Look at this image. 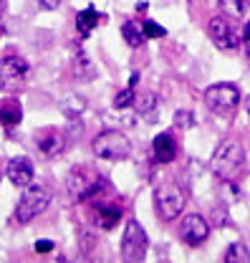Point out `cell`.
<instances>
[{
  "label": "cell",
  "mask_w": 250,
  "mask_h": 263,
  "mask_svg": "<svg viewBox=\"0 0 250 263\" xmlns=\"http://www.w3.org/2000/svg\"><path fill=\"white\" fill-rule=\"evenodd\" d=\"M207 235H210V226H207V220L202 218V215H197V213H189L182 218V223H180V238L192 246V248H197V246H202L205 240H207Z\"/></svg>",
  "instance_id": "30bf717a"
},
{
  "label": "cell",
  "mask_w": 250,
  "mask_h": 263,
  "mask_svg": "<svg viewBox=\"0 0 250 263\" xmlns=\"http://www.w3.org/2000/svg\"><path fill=\"white\" fill-rule=\"evenodd\" d=\"M207 33H210V38H213V43H215L218 48L233 51V48L240 46V33L233 26V21L225 18V15H215V18L210 21V26H207Z\"/></svg>",
  "instance_id": "9c48e42d"
},
{
  "label": "cell",
  "mask_w": 250,
  "mask_h": 263,
  "mask_svg": "<svg viewBox=\"0 0 250 263\" xmlns=\"http://www.w3.org/2000/svg\"><path fill=\"white\" fill-rule=\"evenodd\" d=\"M142 28H144V35H147V38H162V35L167 33L162 26H157L155 21H144V26H142Z\"/></svg>",
  "instance_id": "603a6c76"
},
{
  "label": "cell",
  "mask_w": 250,
  "mask_h": 263,
  "mask_svg": "<svg viewBox=\"0 0 250 263\" xmlns=\"http://www.w3.org/2000/svg\"><path fill=\"white\" fill-rule=\"evenodd\" d=\"M94 155L96 157H101V160H109V162H122L126 160L129 155H131V144H129V139H126V134L122 132H101V134H96L94 137Z\"/></svg>",
  "instance_id": "3957f363"
},
{
  "label": "cell",
  "mask_w": 250,
  "mask_h": 263,
  "mask_svg": "<svg viewBox=\"0 0 250 263\" xmlns=\"http://www.w3.org/2000/svg\"><path fill=\"white\" fill-rule=\"evenodd\" d=\"M243 162H245L243 147H240L238 142L227 139V142H222L218 149H215V155H213V160H210V170L215 172L218 180H222V182H233V180L240 175Z\"/></svg>",
  "instance_id": "6da1fadb"
},
{
  "label": "cell",
  "mask_w": 250,
  "mask_h": 263,
  "mask_svg": "<svg viewBox=\"0 0 250 263\" xmlns=\"http://www.w3.org/2000/svg\"><path fill=\"white\" fill-rule=\"evenodd\" d=\"M220 8L233 18H243L245 8H248V0H220Z\"/></svg>",
  "instance_id": "44dd1931"
},
{
  "label": "cell",
  "mask_w": 250,
  "mask_h": 263,
  "mask_svg": "<svg viewBox=\"0 0 250 263\" xmlns=\"http://www.w3.org/2000/svg\"><path fill=\"white\" fill-rule=\"evenodd\" d=\"M0 177H3V172H0Z\"/></svg>",
  "instance_id": "f546056e"
},
{
  "label": "cell",
  "mask_w": 250,
  "mask_h": 263,
  "mask_svg": "<svg viewBox=\"0 0 250 263\" xmlns=\"http://www.w3.org/2000/svg\"><path fill=\"white\" fill-rule=\"evenodd\" d=\"M119 218H122V210L114 208V205H101L96 210V223H99V228H104V230H111L119 223Z\"/></svg>",
  "instance_id": "9a60e30c"
},
{
  "label": "cell",
  "mask_w": 250,
  "mask_h": 263,
  "mask_svg": "<svg viewBox=\"0 0 250 263\" xmlns=\"http://www.w3.org/2000/svg\"><path fill=\"white\" fill-rule=\"evenodd\" d=\"M21 119H23V111H21V104L18 101H5L3 106H0V122L10 129V127H15V124H21Z\"/></svg>",
  "instance_id": "2e32d148"
},
{
  "label": "cell",
  "mask_w": 250,
  "mask_h": 263,
  "mask_svg": "<svg viewBox=\"0 0 250 263\" xmlns=\"http://www.w3.org/2000/svg\"><path fill=\"white\" fill-rule=\"evenodd\" d=\"M28 79V61L21 56H5L0 61V91L15 94Z\"/></svg>",
  "instance_id": "5b68a950"
},
{
  "label": "cell",
  "mask_w": 250,
  "mask_h": 263,
  "mask_svg": "<svg viewBox=\"0 0 250 263\" xmlns=\"http://www.w3.org/2000/svg\"><path fill=\"white\" fill-rule=\"evenodd\" d=\"M137 114H139L147 124H155V122H159V101H157V94H152V91H144L142 97L137 99Z\"/></svg>",
  "instance_id": "5bb4252c"
},
{
  "label": "cell",
  "mask_w": 250,
  "mask_h": 263,
  "mask_svg": "<svg viewBox=\"0 0 250 263\" xmlns=\"http://www.w3.org/2000/svg\"><path fill=\"white\" fill-rule=\"evenodd\" d=\"M51 190L46 185H28L23 197L18 200V208H15V220L18 223H31L33 218H38L48 205H51Z\"/></svg>",
  "instance_id": "7a4b0ae2"
},
{
  "label": "cell",
  "mask_w": 250,
  "mask_h": 263,
  "mask_svg": "<svg viewBox=\"0 0 250 263\" xmlns=\"http://www.w3.org/2000/svg\"><path fill=\"white\" fill-rule=\"evenodd\" d=\"M38 3H41L43 10H56V8L61 5V0H38Z\"/></svg>",
  "instance_id": "484cf974"
},
{
  "label": "cell",
  "mask_w": 250,
  "mask_h": 263,
  "mask_svg": "<svg viewBox=\"0 0 250 263\" xmlns=\"http://www.w3.org/2000/svg\"><path fill=\"white\" fill-rule=\"evenodd\" d=\"M3 15H5V0H0V23H3Z\"/></svg>",
  "instance_id": "83f0119b"
},
{
  "label": "cell",
  "mask_w": 250,
  "mask_h": 263,
  "mask_svg": "<svg viewBox=\"0 0 250 263\" xmlns=\"http://www.w3.org/2000/svg\"><path fill=\"white\" fill-rule=\"evenodd\" d=\"M155 202H157L159 215H162L164 220H175V218L185 210V205H187V195H185V190H182V187H177V185H164V187H159V190H157Z\"/></svg>",
  "instance_id": "8992f818"
},
{
  "label": "cell",
  "mask_w": 250,
  "mask_h": 263,
  "mask_svg": "<svg viewBox=\"0 0 250 263\" xmlns=\"http://www.w3.org/2000/svg\"><path fill=\"white\" fill-rule=\"evenodd\" d=\"M104 185H106L104 177L99 172H94V170H89V167L71 170V175L66 180V190H68V195L73 197V200H86V197L96 195Z\"/></svg>",
  "instance_id": "277c9868"
},
{
  "label": "cell",
  "mask_w": 250,
  "mask_h": 263,
  "mask_svg": "<svg viewBox=\"0 0 250 263\" xmlns=\"http://www.w3.org/2000/svg\"><path fill=\"white\" fill-rule=\"evenodd\" d=\"M35 144H38L41 155L51 160V157H59L63 149H66L68 139H66V134H63L61 129H43L41 134H38Z\"/></svg>",
  "instance_id": "8fae6325"
},
{
  "label": "cell",
  "mask_w": 250,
  "mask_h": 263,
  "mask_svg": "<svg viewBox=\"0 0 250 263\" xmlns=\"http://www.w3.org/2000/svg\"><path fill=\"white\" fill-rule=\"evenodd\" d=\"M175 122H177L180 127H189V124H192V117H189V111H177Z\"/></svg>",
  "instance_id": "cb8c5ba5"
},
{
  "label": "cell",
  "mask_w": 250,
  "mask_h": 263,
  "mask_svg": "<svg viewBox=\"0 0 250 263\" xmlns=\"http://www.w3.org/2000/svg\"><path fill=\"white\" fill-rule=\"evenodd\" d=\"M122 35H124V41L131 46V48H139L142 43H144V28H139L137 23H131V21H126L124 28H122Z\"/></svg>",
  "instance_id": "ac0fdd59"
},
{
  "label": "cell",
  "mask_w": 250,
  "mask_h": 263,
  "mask_svg": "<svg viewBox=\"0 0 250 263\" xmlns=\"http://www.w3.org/2000/svg\"><path fill=\"white\" fill-rule=\"evenodd\" d=\"M137 101V97H134V89L129 86V89H124L122 94H117V99H114V109H126V106H131Z\"/></svg>",
  "instance_id": "7402d4cb"
},
{
  "label": "cell",
  "mask_w": 250,
  "mask_h": 263,
  "mask_svg": "<svg viewBox=\"0 0 250 263\" xmlns=\"http://www.w3.org/2000/svg\"><path fill=\"white\" fill-rule=\"evenodd\" d=\"M240 101V91L233 84H215L205 91V104L215 114H230Z\"/></svg>",
  "instance_id": "ba28073f"
},
{
  "label": "cell",
  "mask_w": 250,
  "mask_h": 263,
  "mask_svg": "<svg viewBox=\"0 0 250 263\" xmlns=\"http://www.w3.org/2000/svg\"><path fill=\"white\" fill-rule=\"evenodd\" d=\"M8 180L15 185V187H28L33 182V162L28 157H15L8 162V170H5Z\"/></svg>",
  "instance_id": "7c38bea8"
},
{
  "label": "cell",
  "mask_w": 250,
  "mask_h": 263,
  "mask_svg": "<svg viewBox=\"0 0 250 263\" xmlns=\"http://www.w3.org/2000/svg\"><path fill=\"white\" fill-rule=\"evenodd\" d=\"M84 99H79V97H68V99H63V104H61V111L68 117V119H76L81 111H84Z\"/></svg>",
  "instance_id": "ffe728a7"
},
{
  "label": "cell",
  "mask_w": 250,
  "mask_h": 263,
  "mask_svg": "<svg viewBox=\"0 0 250 263\" xmlns=\"http://www.w3.org/2000/svg\"><path fill=\"white\" fill-rule=\"evenodd\" d=\"M222 261H225V263H248L250 261V253H248V248H245L243 243H233V246L225 251Z\"/></svg>",
  "instance_id": "d6986e66"
},
{
  "label": "cell",
  "mask_w": 250,
  "mask_h": 263,
  "mask_svg": "<svg viewBox=\"0 0 250 263\" xmlns=\"http://www.w3.org/2000/svg\"><path fill=\"white\" fill-rule=\"evenodd\" d=\"M245 109H248V114H250V94H248V99H245Z\"/></svg>",
  "instance_id": "f1b7e54d"
},
{
  "label": "cell",
  "mask_w": 250,
  "mask_h": 263,
  "mask_svg": "<svg viewBox=\"0 0 250 263\" xmlns=\"http://www.w3.org/2000/svg\"><path fill=\"white\" fill-rule=\"evenodd\" d=\"M96 23H99V10H96V8H91V5L76 15V28H79V33H81V35H89V33L94 31Z\"/></svg>",
  "instance_id": "e0dca14e"
},
{
  "label": "cell",
  "mask_w": 250,
  "mask_h": 263,
  "mask_svg": "<svg viewBox=\"0 0 250 263\" xmlns=\"http://www.w3.org/2000/svg\"><path fill=\"white\" fill-rule=\"evenodd\" d=\"M152 149H155V160L162 164L172 162V160L177 157V142H175V137L167 134V132H164V134H157Z\"/></svg>",
  "instance_id": "4fadbf2b"
},
{
  "label": "cell",
  "mask_w": 250,
  "mask_h": 263,
  "mask_svg": "<svg viewBox=\"0 0 250 263\" xmlns=\"http://www.w3.org/2000/svg\"><path fill=\"white\" fill-rule=\"evenodd\" d=\"M243 46H245V53L250 56V21H248V26H245V33H243Z\"/></svg>",
  "instance_id": "4316f807"
},
{
  "label": "cell",
  "mask_w": 250,
  "mask_h": 263,
  "mask_svg": "<svg viewBox=\"0 0 250 263\" xmlns=\"http://www.w3.org/2000/svg\"><path fill=\"white\" fill-rule=\"evenodd\" d=\"M147 253V233L137 220H129L122 235V258L129 263H137Z\"/></svg>",
  "instance_id": "52a82bcc"
},
{
  "label": "cell",
  "mask_w": 250,
  "mask_h": 263,
  "mask_svg": "<svg viewBox=\"0 0 250 263\" xmlns=\"http://www.w3.org/2000/svg\"><path fill=\"white\" fill-rule=\"evenodd\" d=\"M53 251V243L51 240H38L35 243V253H51Z\"/></svg>",
  "instance_id": "d4e9b609"
}]
</instances>
